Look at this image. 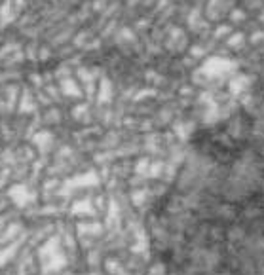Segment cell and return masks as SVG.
<instances>
[{"mask_svg": "<svg viewBox=\"0 0 264 275\" xmlns=\"http://www.w3.org/2000/svg\"><path fill=\"white\" fill-rule=\"evenodd\" d=\"M147 237L158 275H264V103L192 135Z\"/></svg>", "mask_w": 264, "mask_h": 275, "instance_id": "obj_1", "label": "cell"}]
</instances>
